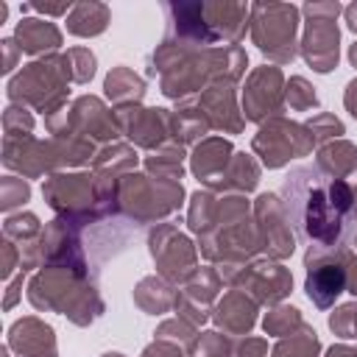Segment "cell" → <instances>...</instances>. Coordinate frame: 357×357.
Returning <instances> with one entry per match:
<instances>
[{"label": "cell", "instance_id": "cell-1", "mask_svg": "<svg viewBox=\"0 0 357 357\" xmlns=\"http://www.w3.org/2000/svg\"><path fill=\"white\" fill-rule=\"evenodd\" d=\"M284 215L307 251V262L337 254L357 226L354 192L346 178L321 165H296L282 181Z\"/></svg>", "mask_w": 357, "mask_h": 357}, {"label": "cell", "instance_id": "cell-2", "mask_svg": "<svg viewBox=\"0 0 357 357\" xmlns=\"http://www.w3.org/2000/svg\"><path fill=\"white\" fill-rule=\"evenodd\" d=\"M329 276V268L326 271H312L310 273V279H307V296L318 304V307H329L335 298H337V293H340V287H343V279H326Z\"/></svg>", "mask_w": 357, "mask_h": 357}]
</instances>
